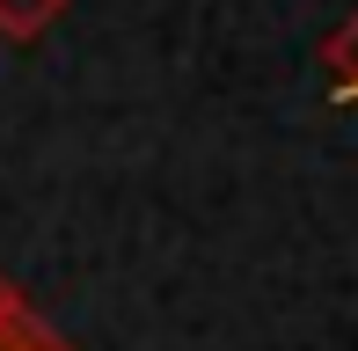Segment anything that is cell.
I'll use <instances>...</instances> for the list:
<instances>
[{
    "instance_id": "1",
    "label": "cell",
    "mask_w": 358,
    "mask_h": 351,
    "mask_svg": "<svg viewBox=\"0 0 358 351\" xmlns=\"http://www.w3.org/2000/svg\"><path fill=\"white\" fill-rule=\"evenodd\" d=\"M66 15V0H0V37L8 44H29Z\"/></svg>"
},
{
    "instance_id": "2",
    "label": "cell",
    "mask_w": 358,
    "mask_h": 351,
    "mask_svg": "<svg viewBox=\"0 0 358 351\" xmlns=\"http://www.w3.org/2000/svg\"><path fill=\"white\" fill-rule=\"evenodd\" d=\"M322 66H329L344 88H358V15H351V22H336L329 37H322Z\"/></svg>"
},
{
    "instance_id": "3",
    "label": "cell",
    "mask_w": 358,
    "mask_h": 351,
    "mask_svg": "<svg viewBox=\"0 0 358 351\" xmlns=\"http://www.w3.org/2000/svg\"><path fill=\"white\" fill-rule=\"evenodd\" d=\"M15 322H22V293H15V285L8 278H0V337H8V329Z\"/></svg>"
},
{
    "instance_id": "4",
    "label": "cell",
    "mask_w": 358,
    "mask_h": 351,
    "mask_svg": "<svg viewBox=\"0 0 358 351\" xmlns=\"http://www.w3.org/2000/svg\"><path fill=\"white\" fill-rule=\"evenodd\" d=\"M0 351H52V344H37V337L22 344V337H15V329H8V337H0Z\"/></svg>"
}]
</instances>
